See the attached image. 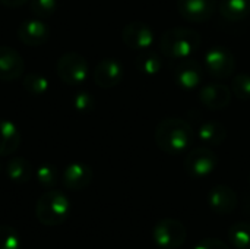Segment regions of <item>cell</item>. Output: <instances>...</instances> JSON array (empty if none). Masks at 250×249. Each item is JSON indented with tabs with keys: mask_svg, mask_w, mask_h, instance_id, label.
Returning <instances> with one entry per match:
<instances>
[{
	"mask_svg": "<svg viewBox=\"0 0 250 249\" xmlns=\"http://www.w3.org/2000/svg\"><path fill=\"white\" fill-rule=\"evenodd\" d=\"M201 34L192 28H171L160 37V50L170 59H188L201 47Z\"/></svg>",
	"mask_w": 250,
	"mask_h": 249,
	"instance_id": "obj_2",
	"label": "cell"
},
{
	"mask_svg": "<svg viewBox=\"0 0 250 249\" xmlns=\"http://www.w3.org/2000/svg\"><path fill=\"white\" fill-rule=\"evenodd\" d=\"M94 173L88 164L83 163H72L69 164L62 176L63 185L70 191H82L88 188L92 182Z\"/></svg>",
	"mask_w": 250,
	"mask_h": 249,
	"instance_id": "obj_16",
	"label": "cell"
},
{
	"mask_svg": "<svg viewBox=\"0 0 250 249\" xmlns=\"http://www.w3.org/2000/svg\"><path fill=\"white\" fill-rule=\"evenodd\" d=\"M18 38L21 43L29 47H38L48 41L50 29L48 26L40 19H29L19 25L18 28Z\"/></svg>",
	"mask_w": 250,
	"mask_h": 249,
	"instance_id": "obj_14",
	"label": "cell"
},
{
	"mask_svg": "<svg viewBox=\"0 0 250 249\" xmlns=\"http://www.w3.org/2000/svg\"><path fill=\"white\" fill-rule=\"evenodd\" d=\"M135 66L144 75H157L161 70L163 62H161V57L155 51L144 50L141 54H138L135 60Z\"/></svg>",
	"mask_w": 250,
	"mask_h": 249,
	"instance_id": "obj_21",
	"label": "cell"
},
{
	"mask_svg": "<svg viewBox=\"0 0 250 249\" xmlns=\"http://www.w3.org/2000/svg\"><path fill=\"white\" fill-rule=\"evenodd\" d=\"M56 70L59 78L67 85L83 84L88 78V62L83 56L78 53H64L56 63Z\"/></svg>",
	"mask_w": 250,
	"mask_h": 249,
	"instance_id": "obj_5",
	"label": "cell"
},
{
	"mask_svg": "<svg viewBox=\"0 0 250 249\" xmlns=\"http://www.w3.org/2000/svg\"><path fill=\"white\" fill-rule=\"evenodd\" d=\"M208 205L217 214H231L239 205V197L233 188L227 185H217L208 194Z\"/></svg>",
	"mask_w": 250,
	"mask_h": 249,
	"instance_id": "obj_9",
	"label": "cell"
},
{
	"mask_svg": "<svg viewBox=\"0 0 250 249\" xmlns=\"http://www.w3.org/2000/svg\"><path fill=\"white\" fill-rule=\"evenodd\" d=\"M70 214V201L62 191H47L35 205V216L42 226L54 227L63 225Z\"/></svg>",
	"mask_w": 250,
	"mask_h": 249,
	"instance_id": "obj_3",
	"label": "cell"
},
{
	"mask_svg": "<svg viewBox=\"0 0 250 249\" xmlns=\"http://www.w3.org/2000/svg\"><path fill=\"white\" fill-rule=\"evenodd\" d=\"M174 79L182 88H196L204 81V68L195 59H182V62H179L174 69Z\"/></svg>",
	"mask_w": 250,
	"mask_h": 249,
	"instance_id": "obj_11",
	"label": "cell"
},
{
	"mask_svg": "<svg viewBox=\"0 0 250 249\" xmlns=\"http://www.w3.org/2000/svg\"><path fill=\"white\" fill-rule=\"evenodd\" d=\"M193 249H230V247L221 239L207 238V239H202L201 242H198V245Z\"/></svg>",
	"mask_w": 250,
	"mask_h": 249,
	"instance_id": "obj_29",
	"label": "cell"
},
{
	"mask_svg": "<svg viewBox=\"0 0 250 249\" xmlns=\"http://www.w3.org/2000/svg\"><path fill=\"white\" fill-rule=\"evenodd\" d=\"M25 63L22 56L7 45L0 47V81H15L22 76Z\"/></svg>",
	"mask_w": 250,
	"mask_h": 249,
	"instance_id": "obj_13",
	"label": "cell"
},
{
	"mask_svg": "<svg viewBox=\"0 0 250 249\" xmlns=\"http://www.w3.org/2000/svg\"><path fill=\"white\" fill-rule=\"evenodd\" d=\"M205 69L215 78H230L236 70V59L229 48L215 45L205 53Z\"/></svg>",
	"mask_w": 250,
	"mask_h": 249,
	"instance_id": "obj_7",
	"label": "cell"
},
{
	"mask_svg": "<svg viewBox=\"0 0 250 249\" xmlns=\"http://www.w3.org/2000/svg\"><path fill=\"white\" fill-rule=\"evenodd\" d=\"M231 92L243 101L250 100V75L248 73L236 75L231 82Z\"/></svg>",
	"mask_w": 250,
	"mask_h": 249,
	"instance_id": "obj_26",
	"label": "cell"
},
{
	"mask_svg": "<svg viewBox=\"0 0 250 249\" xmlns=\"http://www.w3.org/2000/svg\"><path fill=\"white\" fill-rule=\"evenodd\" d=\"M198 134H199V139L204 144L211 145V147L221 145L227 138V129L224 128V125L215 120H209L201 125Z\"/></svg>",
	"mask_w": 250,
	"mask_h": 249,
	"instance_id": "obj_19",
	"label": "cell"
},
{
	"mask_svg": "<svg viewBox=\"0 0 250 249\" xmlns=\"http://www.w3.org/2000/svg\"><path fill=\"white\" fill-rule=\"evenodd\" d=\"M35 179L42 188H53L59 181V172L53 164H41L35 170Z\"/></svg>",
	"mask_w": 250,
	"mask_h": 249,
	"instance_id": "obj_24",
	"label": "cell"
},
{
	"mask_svg": "<svg viewBox=\"0 0 250 249\" xmlns=\"http://www.w3.org/2000/svg\"><path fill=\"white\" fill-rule=\"evenodd\" d=\"M123 79V65L113 57L103 59L94 69V82L100 88H113Z\"/></svg>",
	"mask_w": 250,
	"mask_h": 249,
	"instance_id": "obj_10",
	"label": "cell"
},
{
	"mask_svg": "<svg viewBox=\"0 0 250 249\" xmlns=\"http://www.w3.org/2000/svg\"><path fill=\"white\" fill-rule=\"evenodd\" d=\"M21 145V132L10 120L0 119V157L13 154Z\"/></svg>",
	"mask_w": 250,
	"mask_h": 249,
	"instance_id": "obj_17",
	"label": "cell"
},
{
	"mask_svg": "<svg viewBox=\"0 0 250 249\" xmlns=\"http://www.w3.org/2000/svg\"><path fill=\"white\" fill-rule=\"evenodd\" d=\"M122 40L123 43L132 48V50H148L152 44H154V31L151 29V26L145 22H130L127 23L123 31H122Z\"/></svg>",
	"mask_w": 250,
	"mask_h": 249,
	"instance_id": "obj_8",
	"label": "cell"
},
{
	"mask_svg": "<svg viewBox=\"0 0 250 249\" xmlns=\"http://www.w3.org/2000/svg\"><path fill=\"white\" fill-rule=\"evenodd\" d=\"M0 249H21V235L15 227L0 226Z\"/></svg>",
	"mask_w": 250,
	"mask_h": 249,
	"instance_id": "obj_25",
	"label": "cell"
},
{
	"mask_svg": "<svg viewBox=\"0 0 250 249\" xmlns=\"http://www.w3.org/2000/svg\"><path fill=\"white\" fill-rule=\"evenodd\" d=\"M249 182H250V176H249Z\"/></svg>",
	"mask_w": 250,
	"mask_h": 249,
	"instance_id": "obj_32",
	"label": "cell"
},
{
	"mask_svg": "<svg viewBox=\"0 0 250 249\" xmlns=\"http://www.w3.org/2000/svg\"><path fill=\"white\" fill-rule=\"evenodd\" d=\"M6 173H7V178L12 182L23 185V183H28L32 179L34 167L23 157H12L6 164Z\"/></svg>",
	"mask_w": 250,
	"mask_h": 249,
	"instance_id": "obj_18",
	"label": "cell"
},
{
	"mask_svg": "<svg viewBox=\"0 0 250 249\" xmlns=\"http://www.w3.org/2000/svg\"><path fill=\"white\" fill-rule=\"evenodd\" d=\"M22 85L26 90V92H29L31 95H35V97L42 95L48 90V81L40 73H28V75H25L23 81H22Z\"/></svg>",
	"mask_w": 250,
	"mask_h": 249,
	"instance_id": "obj_23",
	"label": "cell"
},
{
	"mask_svg": "<svg viewBox=\"0 0 250 249\" xmlns=\"http://www.w3.org/2000/svg\"><path fill=\"white\" fill-rule=\"evenodd\" d=\"M0 172H1V163H0Z\"/></svg>",
	"mask_w": 250,
	"mask_h": 249,
	"instance_id": "obj_31",
	"label": "cell"
},
{
	"mask_svg": "<svg viewBox=\"0 0 250 249\" xmlns=\"http://www.w3.org/2000/svg\"><path fill=\"white\" fill-rule=\"evenodd\" d=\"M73 106H75V109L78 112H91L95 107V100H94V97L89 92L82 91V92H78L75 95Z\"/></svg>",
	"mask_w": 250,
	"mask_h": 249,
	"instance_id": "obj_28",
	"label": "cell"
},
{
	"mask_svg": "<svg viewBox=\"0 0 250 249\" xmlns=\"http://www.w3.org/2000/svg\"><path fill=\"white\" fill-rule=\"evenodd\" d=\"M220 13L229 21H242L250 15V0H221Z\"/></svg>",
	"mask_w": 250,
	"mask_h": 249,
	"instance_id": "obj_20",
	"label": "cell"
},
{
	"mask_svg": "<svg viewBox=\"0 0 250 249\" xmlns=\"http://www.w3.org/2000/svg\"><path fill=\"white\" fill-rule=\"evenodd\" d=\"M218 166L217 154L208 147H198L188 153L185 158V170L192 178H207Z\"/></svg>",
	"mask_w": 250,
	"mask_h": 249,
	"instance_id": "obj_6",
	"label": "cell"
},
{
	"mask_svg": "<svg viewBox=\"0 0 250 249\" xmlns=\"http://www.w3.org/2000/svg\"><path fill=\"white\" fill-rule=\"evenodd\" d=\"M29 7L38 18H48L57 9V0H29Z\"/></svg>",
	"mask_w": 250,
	"mask_h": 249,
	"instance_id": "obj_27",
	"label": "cell"
},
{
	"mask_svg": "<svg viewBox=\"0 0 250 249\" xmlns=\"http://www.w3.org/2000/svg\"><path fill=\"white\" fill-rule=\"evenodd\" d=\"M29 0H0V4L6 6V7H21L22 4L28 3Z\"/></svg>",
	"mask_w": 250,
	"mask_h": 249,
	"instance_id": "obj_30",
	"label": "cell"
},
{
	"mask_svg": "<svg viewBox=\"0 0 250 249\" xmlns=\"http://www.w3.org/2000/svg\"><path fill=\"white\" fill-rule=\"evenodd\" d=\"M155 144L166 154L177 156L185 153L193 142L192 126L179 117H167L161 120L155 129Z\"/></svg>",
	"mask_w": 250,
	"mask_h": 249,
	"instance_id": "obj_1",
	"label": "cell"
},
{
	"mask_svg": "<svg viewBox=\"0 0 250 249\" xmlns=\"http://www.w3.org/2000/svg\"><path fill=\"white\" fill-rule=\"evenodd\" d=\"M188 238L186 226L177 219H163L152 229L154 242L163 249L180 248Z\"/></svg>",
	"mask_w": 250,
	"mask_h": 249,
	"instance_id": "obj_4",
	"label": "cell"
},
{
	"mask_svg": "<svg viewBox=\"0 0 250 249\" xmlns=\"http://www.w3.org/2000/svg\"><path fill=\"white\" fill-rule=\"evenodd\" d=\"M215 0H177V9L182 18L189 22H204L212 18Z\"/></svg>",
	"mask_w": 250,
	"mask_h": 249,
	"instance_id": "obj_12",
	"label": "cell"
},
{
	"mask_svg": "<svg viewBox=\"0 0 250 249\" xmlns=\"http://www.w3.org/2000/svg\"><path fill=\"white\" fill-rule=\"evenodd\" d=\"M229 241L237 249H250V223L237 222L229 229Z\"/></svg>",
	"mask_w": 250,
	"mask_h": 249,
	"instance_id": "obj_22",
	"label": "cell"
},
{
	"mask_svg": "<svg viewBox=\"0 0 250 249\" xmlns=\"http://www.w3.org/2000/svg\"><path fill=\"white\" fill-rule=\"evenodd\" d=\"M231 90L224 84H207L201 88L199 98L211 110L226 109L231 103Z\"/></svg>",
	"mask_w": 250,
	"mask_h": 249,
	"instance_id": "obj_15",
	"label": "cell"
}]
</instances>
